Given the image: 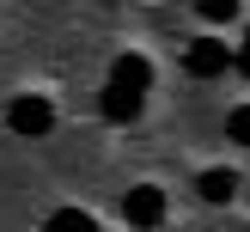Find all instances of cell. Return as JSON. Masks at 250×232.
Masks as SVG:
<instances>
[{
	"label": "cell",
	"mask_w": 250,
	"mask_h": 232,
	"mask_svg": "<svg viewBox=\"0 0 250 232\" xmlns=\"http://www.w3.org/2000/svg\"><path fill=\"white\" fill-rule=\"evenodd\" d=\"M6 128H12V134H31V141H37V134H49V128H55V104H49V98H31V92H24V98H12V104H6Z\"/></svg>",
	"instance_id": "6da1fadb"
},
{
	"label": "cell",
	"mask_w": 250,
	"mask_h": 232,
	"mask_svg": "<svg viewBox=\"0 0 250 232\" xmlns=\"http://www.w3.org/2000/svg\"><path fill=\"white\" fill-rule=\"evenodd\" d=\"M122 214H128V226H159L165 220V190L159 183H134L122 195Z\"/></svg>",
	"instance_id": "7a4b0ae2"
},
{
	"label": "cell",
	"mask_w": 250,
	"mask_h": 232,
	"mask_svg": "<svg viewBox=\"0 0 250 232\" xmlns=\"http://www.w3.org/2000/svg\"><path fill=\"white\" fill-rule=\"evenodd\" d=\"M141 85H122V80H110L104 85V98H98V110H104V116L110 122H134V116H141Z\"/></svg>",
	"instance_id": "3957f363"
},
{
	"label": "cell",
	"mask_w": 250,
	"mask_h": 232,
	"mask_svg": "<svg viewBox=\"0 0 250 232\" xmlns=\"http://www.w3.org/2000/svg\"><path fill=\"white\" fill-rule=\"evenodd\" d=\"M232 67V49H226V37H195L189 43V73H226Z\"/></svg>",
	"instance_id": "277c9868"
},
{
	"label": "cell",
	"mask_w": 250,
	"mask_h": 232,
	"mask_svg": "<svg viewBox=\"0 0 250 232\" xmlns=\"http://www.w3.org/2000/svg\"><path fill=\"white\" fill-rule=\"evenodd\" d=\"M110 80H122V85H153V61L146 55H116V67H110Z\"/></svg>",
	"instance_id": "5b68a950"
},
{
	"label": "cell",
	"mask_w": 250,
	"mask_h": 232,
	"mask_svg": "<svg viewBox=\"0 0 250 232\" xmlns=\"http://www.w3.org/2000/svg\"><path fill=\"white\" fill-rule=\"evenodd\" d=\"M43 232H98V220L85 214V208H55V214L43 220Z\"/></svg>",
	"instance_id": "8992f818"
},
{
	"label": "cell",
	"mask_w": 250,
	"mask_h": 232,
	"mask_svg": "<svg viewBox=\"0 0 250 232\" xmlns=\"http://www.w3.org/2000/svg\"><path fill=\"white\" fill-rule=\"evenodd\" d=\"M195 190H202V202H232L238 177H232V171H202V177H195Z\"/></svg>",
	"instance_id": "52a82bcc"
},
{
	"label": "cell",
	"mask_w": 250,
	"mask_h": 232,
	"mask_svg": "<svg viewBox=\"0 0 250 232\" xmlns=\"http://www.w3.org/2000/svg\"><path fill=\"white\" fill-rule=\"evenodd\" d=\"M195 12H202L208 24H232L238 19V0H195Z\"/></svg>",
	"instance_id": "ba28073f"
},
{
	"label": "cell",
	"mask_w": 250,
	"mask_h": 232,
	"mask_svg": "<svg viewBox=\"0 0 250 232\" xmlns=\"http://www.w3.org/2000/svg\"><path fill=\"white\" fill-rule=\"evenodd\" d=\"M226 134H232V141H244V147H250V104H238V110L226 116Z\"/></svg>",
	"instance_id": "9c48e42d"
},
{
	"label": "cell",
	"mask_w": 250,
	"mask_h": 232,
	"mask_svg": "<svg viewBox=\"0 0 250 232\" xmlns=\"http://www.w3.org/2000/svg\"><path fill=\"white\" fill-rule=\"evenodd\" d=\"M232 67H238V73H250V43L238 49V55H232Z\"/></svg>",
	"instance_id": "30bf717a"
},
{
	"label": "cell",
	"mask_w": 250,
	"mask_h": 232,
	"mask_svg": "<svg viewBox=\"0 0 250 232\" xmlns=\"http://www.w3.org/2000/svg\"><path fill=\"white\" fill-rule=\"evenodd\" d=\"M244 43H250V31H244Z\"/></svg>",
	"instance_id": "8fae6325"
}]
</instances>
